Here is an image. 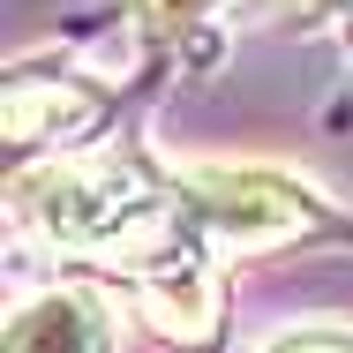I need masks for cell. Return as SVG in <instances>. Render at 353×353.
Returning <instances> with one entry per match:
<instances>
[{
	"label": "cell",
	"mask_w": 353,
	"mask_h": 353,
	"mask_svg": "<svg viewBox=\"0 0 353 353\" xmlns=\"http://www.w3.org/2000/svg\"><path fill=\"white\" fill-rule=\"evenodd\" d=\"M8 211L30 241L83 256L98 271H121L173 225V173H150V158L136 150H68L23 165Z\"/></svg>",
	"instance_id": "1"
},
{
	"label": "cell",
	"mask_w": 353,
	"mask_h": 353,
	"mask_svg": "<svg viewBox=\"0 0 353 353\" xmlns=\"http://www.w3.org/2000/svg\"><path fill=\"white\" fill-rule=\"evenodd\" d=\"M173 218L218 248V256H263L323 233L331 211L316 188H301L279 165H218V158H181L173 165Z\"/></svg>",
	"instance_id": "2"
},
{
	"label": "cell",
	"mask_w": 353,
	"mask_h": 353,
	"mask_svg": "<svg viewBox=\"0 0 353 353\" xmlns=\"http://www.w3.org/2000/svg\"><path fill=\"white\" fill-rule=\"evenodd\" d=\"M113 279L128 285L136 316L158 339H181V346H218L225 339V271H218V248H203L181 218L136 248Z\"/></svg>",
	"instance_id": "3"
},
{
	"label": "cell",
	"mask_w": 353,
	"mask_h": 353,
	"mask_svg": "<svg viewBox=\"0 0 353 353\" xmlns=\"http://www.w3.org/2000/svg\"><path fill=\"white\" fill-rule=\"evenodd\" d=\"M105 113H113V90H98V83H83V75H38V68H15L8 75V90H0V128L15 150H38V143H53V158H68L83 143L105 128Z\"/></svg>",
	"instance_id": "4"
},
{
	"label": "cell",
	"mask_w": 353,
	"mask_h": 353,
	"mask_svg": "<svg viewBox=\"0 0 353 353\" xmlns=\"http://www.w3.org/2000/svg\"><path fill=\"white\" fill-rule=\"evenodd\" d=\"M0 353H113V301L98 285H46L8 316Z\"/></svg>",
	"instance_id": "5"
},
{
	"label": "cell",
	"mask_w": 353,
	"mask_h": 353,
	"mask_svg": "<svg viewBox=\"0 0 353 353\" xmlns=\"http://www.w3.org/2000/svg\"><path fill=\"white\" fill-rule=\"evenodd\" d=\"M225 0H128V23H136L143 38H158V46H181L196 23H211Z\"/></svg>",
	"instance_id": "6"
},
{
	"label": "cell",
	"mask_w": 353,
	"mask_h": 353,
	"mask_svg": "<svg viewBox=\"0 0 353 353\" xmlns=\"http://www.w3.org/2000/svg\"><path fill=\"white\" fill-rule=\"evenodd\" d=\"M263 353H353V331H339V323H301V331H279Z\"/></svg>",
	"instance_id": "7"
}]
</instances>
